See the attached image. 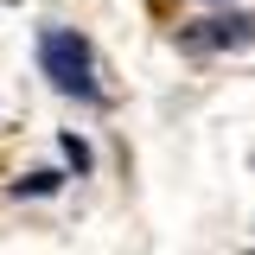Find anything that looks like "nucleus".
Wrapping results in <instances>:
<instances>
[{"label":"nucleus","mask_w":255,"mask_h":255,"mask_svg":"<svg viewBox=\"0 0 255 255\" xmlns=\"http://www.w3.org/2000/svg\"><path fill=\"white\" fill-rule=\"evenodd\" d=\"M19 191H32V198H51V191H58V172H26V179H19Z\"/></svg>","instance_id":"7ed1b4c3"},{"label":"nucleus","mask_w":255,"mask_h":255,"mask_svg":"<svg viewBox=\"0 0 255 255\" xmlns=\"http://www.w3.org/2000/svg\"><path fill=\"white\" fill-rule=\"evenodd\" d=\"M38 70H45V77H51L64 96H96L90 45H83L70 26H45V32H38Z\"/></svg>","instance_id":"f257e3e1"},{"label":"nucleus","mask_w":255,"mask_h":255,"mask_svg":"<svg viewBox=\"0 0 255 255\" xmlns=\"http://www.w3.org/2000/svg\"><path fill=\"white\" fill-rule=\"evenodd\" d=\"M198 45H217V51H243V45H255V13H217V19H204Z\"/></svg>","instance_id":"f03ea898"},{"label":"nucleus","mask_w":255,"mask_h":255,"mask_svg":"<svg viewBox=\"0 0 255 255\" xmlns=\"http://www.w3.org/2000/svg\"><path fill=\"white\" fill-rule=\"evenodd\" d=\"M64 153H70V166H77V172H90V147H83L77 134H64Z\"/></svg>","instance_id":"20e7f679"}]
</instances>
